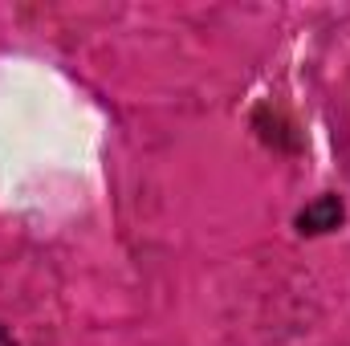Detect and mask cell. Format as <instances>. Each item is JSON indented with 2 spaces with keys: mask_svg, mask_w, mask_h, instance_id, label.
Returning a JSON list of instances; mask_svg holds the SVG:
<instances>
[{
  "mask_svg": "<svg viewBox=\"0 0 350 346\" xmlns=\"http://www.w3.org/2000/svg\"><path fill=\"white\" fill-rule=\"evenodd\" d=\"M0 346H16V343H12V334H8L4 326H0Z\"/></svg>",
  "mask_w": 350,
  "mask_h": 346,
  "instance_id": "obj_1",
  "label": "cell"
}]
</instances>
